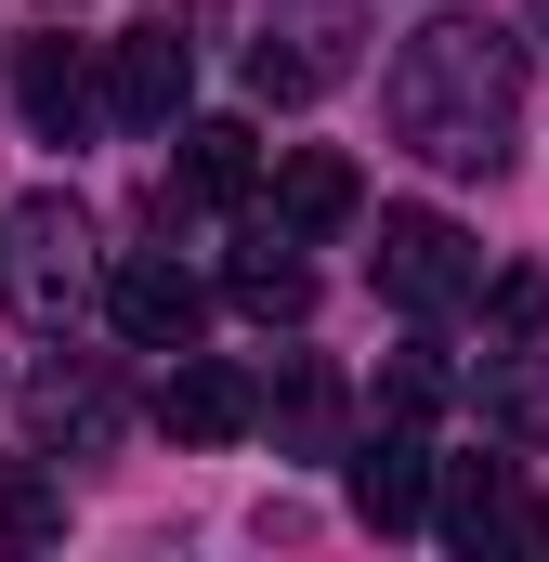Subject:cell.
<instances>
[{
    "instance_id": "6da1fadb",
    "label": "cell",
    "mask_w": 549,
    "mask_h": 562,
    "mask_svg": "<svg viewBox=\"0 0 549 562\" xmlns=\"http://www.w3.org/2000/svg\"><path fill=\"white\" fill-rule=\"evenodd\" d=\"M380 119H393V144H406L418 170L497 183V157L524 132V40L497 13H432V26H406V53L380 79Z\"/></svg>"
},
{
    "instance_id": "7a4b0ae2",
    "label": "cell",
    "mask_w": 549,
    "mask_h": 562,
    "mask_svg": "<svg viewBox=\"0 0 549 562\" xmlns=\"http://www.w3.org/2000/svg\"><path fill=\"white\" fill-rule=\"evenodd\" d=\"M0 301L40 340L79 327V301H92V223H79V196H13L0 210Z\"/></svg>"
},
{
    "instance_id": "3957f363",
    "label": "cell",
    "mask_w": 549,
    "mask_h": 562,
    "mask_svg": "<svg viewBox=\"0 0 549 562\" xmlns=\"http://www.w3.org/2000/svg\"><path fill=\"white\" fill-rule=\"evenodd\" d=\"M367 276H380V301H393V314H418V327H432V314H458V301L484 288V249H471L445 210H380Z\"/></svg>"
},
{
    "instance_id": "277c9868",
    "label": "cell",
    "mask_w": 549,
    "mask_h": 562,
    "mask_svg": "<svg viewBox=\"0 0 549 562\" xmlns=\"http://www.w3.org/2000/svg\"><path fill=\"white\" fill-rule=\"evenodd\" d=\"M354 79V0H274L262 40H249V92L262 105H314Z\"/></svg>"
},
{
    "instance_id": "5b68a950",
    "label": "cell",
    "mask_w": 549,
    "mask_h": 562,
    "mask_svg": "<svg viewBox=\"0 0 549 562\" xmlns=\"http://www.w3.org/2000/svg\"><path fill=\"white\" fill-rule=\"evenodd\" d=\"M183 13H197V0H144V26L105 53V119H119V132H183V92H197Z\"/></svg>"
},
{
    "instance_id": "8992f818",
    "label": "cell",
    "mask_w": 549,
    "mask_h": 562,
    "mask_svg": "<svg viewBox=\"0 0 549 562\" xmlns=\"http://www.w3.org/2000/svg\"><path fill=\"white\" fill-rule=\"evenodd\" d=\"M105 327L132 353H197L210 340V288L183 262H157V249H132V262H105Z\"/></svg>"
},
{
    "instance_id": "52a82bcc",
    "label": "cell",
    "mask_w": 549,
    "mask_h": 562,
    "mask_svg": "<svg viewBox=\"0 0 549 562\" xmlns=\"http://www.w3.org/2000/svg\"><path fill=\"white\" fill-rule=\"evenodd\" d=\"M340 484H354V524H367V537H418V524H432L445 458L418 445V419H380L367 445H354V471H340Z\"/></svg>"
},
{
    "instance_id": "ba28073f",
    "label": "cell",
    "mask_w": 549,
    "mask_h": 562,
    "mask_svg": "<svg viewBox=\"0 0 549 562\" xmlns=\"http://www.w3.org/2000/svg\"><path fill=\"white\" fill-rule=\"evenodd\" d=\"M432 524H445L458 550H524V537H549V510L511 484V458H445V484H432Z\"/></svg>"
},
{
    "instance_id": "9c48e42d",
    "label": "cell",
    "mask_w": 549,
    "mask_h": 562,
    "mask_svg": "<svg viewBox=\"0 0 549 562\" xmlns=\"http://www.w3.org/2000/svg\"><path fill=\"white\" fill-rule=\"evenodd\" d=\"M13 105H26L40 144H79L92 119H105V79H92L79 40H13Z\"/></svg>"
},
{
    "instance_id": "30bf717a",
    "label": "cell",
    "mask_w": 549,
    "mask_h": 562,
    "mask_svg": "<svg viewBox=\"0 0 549 562\" xmlns=\"http://www.w3.org/2000/svg\"><path fill=\"white\" fill-rule=\"evenodd\" d=\"M26 431H40L53 458H105V445H119V380H105V367H66V353H53V367L26 380Z\"/></svg>"
},
{
    "instance_id": "8fae6325",
    "label": "cell",
    "mask_w": 549,
    "mask_h": 562,
    "mask_svg": "<svg viewBox=\"0 0 549 562\" xmlns=\"http://www.w3.org/2000/svg\"><path fill=\"white\" fill-rule=\"evenodd\" d=\"M157 419H170V445H236V431L262 419V393H249V367H223V353H170Z\"/></svg>"
},
{
    "instance_id": "7c38bea8",
    "label": "cell",
    "mask_w": 549,
    "mask_h": 562,
    "mask_svg": "<svg viewBox=\"0 0 549 562\" xmlns=\"http://www.w3.org/2000/svg\"><path fill=\"white\" fill-rule=\"evenodd\" d=\"M183 157H170V183L157 196H197V210H236L249 183H262V144H249V119H183Z\"/></svg>"
},
{
    "instance_id": "4fadbf2b",
    "label": "cell",
    "mask_w": 549,
    "mask_h": 562,
    "mask_svg": "<svg viewBox=\"0 0 549 562\" xmlns=\"http://www.w3.org/2000/svg\"><path fill=\"white\" fill-rule=\"evenodd\" d=\"M354 210H367L354 157H327V144H288V157H274V223H288L301 249H314V236H340Z\"/></svg>"
},
{
    "instance_id": "5bb4252c",
    "label": "cell",
    "mask_w": 549,
    "mask_h": 562,
    "mask_svg": "<svg viewBox=\"0 0 549 562\" xmlns=\"http://www.w3.org/2000/svg\"><path fill=\"white\" fill-rule=\"evenodd\" d=\"M223 288H236V314H262V327H301V314H314V276H301V236H288V223H249L236 262H223Z\"/></svg>"
},
{
    "instance_id": "9a60e30c",
    "label": "cell",
    "mask_w": 549,
    "mask_h": 562,
    "mask_svg": "<svg viewBox=\"0 0 549 562\" xmlns=\"http://www.w3.org/2000/svg\"><path fill=\"white\" fill-rule=\"evenodd\" d=\"M274 445H288V458H340V380H327V367H288V393H274Z\"/></svg>"
},
{
    "instance_id": "2e32d148",
    "label": "cell",
    "mask_w": 549,
    "mask_h": 562,
    "mask_svg": "<svg viewBox=\"0 0 549 562\" xmlns=\"http://www.w3.org/2000/svg\"><path fill=\"white\" fill-rule=\"evenodd\" d=\"M445 406V353H393V380H380V419H432Z\"/></svg>"
},
{
    "instance_id": "e0dca14e",
    "label": "cell",
    "mask_w": 549,
    "mask_h": 562,
    "mask_svg": "<svg viewBox=\"0 0 549 562\" xmlns=\"http://www.w3.org/2000/svg\"><path fill=\"white\" fill-rule=\"evenodd\" d=\"M0 524L13 537H53V484H0Z\"/></svg>"
},
{
    "instance_id": "ac0fdd59",
    "label": "cell",
    "mask_w": 549,
    "mask_h": 562,
    "mask_svg": "<svg viewBox=\"0 0 549 562\" xmlns=\"http://www.w3.org/2000/svg\"><path fill=\"white\" fill-rule=\"evenodd\" d=\"M537 13H549V0H537Z\"/></svg>"
}]
</instances>
